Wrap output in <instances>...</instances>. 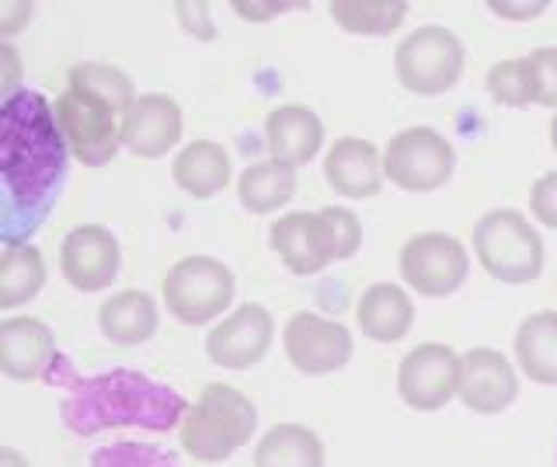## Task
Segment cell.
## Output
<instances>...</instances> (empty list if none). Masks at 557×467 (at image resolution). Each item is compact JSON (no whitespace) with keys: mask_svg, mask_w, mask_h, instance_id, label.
Wrapping results in <instances>:
<instances>
[{"mask_svg":"<svg viewBox=\"0 0 557 467\" xmlns=\"http://www.w3.org/2000/svg\"><path fill=\"white\" fill-rule=\"evenodd\" d=\"M0 467H28V460L17 454V450L4 446V450H0Z\"/></svg>","mask_w":557,"mask_h":467,"instance_id":"cell-37","label":"cell"},{"mask_svg":"<svg viewBox=\"0 0 557 467\" xmlns=\"http://www.w3.org/2000/svg\"><path fill=\"white\" fill-rule=\"evenodd\" d=\"M400 402L414 411H440L460 394V356L443 342H425L400 359L397 370Z\"/></svg>","mask_w":557,"mask_h":467,"instance_id":"cell-9","label":"cell"},{"mask_svg":"<svg viewBox=\"0 0 557 467\" xmlns=\"http://www.w3.org/2000/svg\"><path fill=\"white\" fill-rule=\"evenodd\" d=\"M519 394L516 367L495 349H470L460 356V402L474 415H498Z\"/></svg>","mask_w":557,"mask_h":467,"instance_id":"cell-14","label":"cell"},{"mask_svg":"<svg viewBox=\"0 0 557 467\" xmlns=\"http://www.w3.org/2000/svg\"><path fill=\"white\" fill-rule=\"evenodd\" d=\"M255 467H324V443L300 422L272 426L255 446Z\"/></svg>","mask_w":557,"mask_h":467,"instance_id":"cell-23","label":"cell"},{"mask_svg":"<svg viewBox=\"0 0 557 467\" xmlns=\"http://www.w3.org/2000/svg\"><path fill=\"white\" fill-rule=\"evenodd\" d=\"M178 14H185L182 25H185L188 32H196V39H213V32L202 28L206 14H209V8H206V4H178Z\"/></svg>","mask_w":557,"mask_h":467,"instance_id":"cell-36","label":"cell"},{"mask_svg":"<svg viewBox=\"0 0 557 467\" xmlns=\"http://www.w3.org/2000/svg\"><path fill=\"white\" fill-rule=\"evenodd\" d=\"M487 95H492L498 106L505 109H527L533 106V95H530V77H527V66L519 60H502L487 71Z\"/></svg>","mask_w":557,"mask_h":467,"instance_id":"cell-28","label":"cell"},{"mask_svg":"<svg viewBox=\"0 0 557 467\" xmlns=\"http://www.w3.org/2000/svg\"><path fill=\"white\" fill-rule=\"evenodd\" d=\"M98 328L115 345H139L157 332V304L144 290H122L101 304Z\"/></svg>","mask_w":557,"mask_h":467,"instance_id":"cell-21","label":"cell"},{"mask_svg":"<svg viewBox=\"0 0 557 467\" xmlns=\"http://www.w3.org/2000/svg\"><path fill=\"white\" fill-rule=\"evenodd\" d=\"M46 286V258L35 245H11L0 255V310L35 300Z\"/></svg>","mask_w":557,"mask_h":467,"instance_id":"cell-25","label":"cell"},{"mask_svg":"<svg viewBox=\"0 0 557 467\" xmlns=\"http://www.w3.org/2000/svg\"><path fill=\"white\" fill-rule=\"evenodd\" d=\"M394 71L400 88L411 95H446L463 74V42L443 25H425L397 46Z\"/></svg>","mask_w":557,"mask_h":467,"instance_id":"cell-5","label":"cell"},{"mask_svg":"<svg viewBox=\"0 0 557 467\" xmlns=\"http://www.w3.org/2000/svg\"><path fill=\"white\" fill-rule=\"evenodd\" d=\"M453 168H457V150L429 126L400 130L383 147V179L400 193H435L453 179Z\"/></svg>","mask_w":557,"mask_h":467,"instance_id":"cell-6","label":"cell"},{"mask_svg":"<svg viewBox=\"0 0 557 467\" xmlns=\"http://www.w3.org/2000/svg\"><path fill=\"white\" fill-rule=\"evenodd\" d=\"M327 11L335 25L352 36H391L394 28L405 25L408 4L400 0H335Z\"/></svg>","mask_w":557,"mask_h":467,"instance_id":"cell-26","label":"cell"},{"mask_svg":"<svg viewBox=\"0 0 557 467\" xmlns=\"http://www.w3.org/2000/svg\"><path fill=\"white\" fill-rule=\"evenodd\" d=\"M530 213L544 223V228L557 231V171H547L544 179L533 185L530 193Z\"/></svg>","mask_w":557,"mask_h":467,"instance_id":"cell-31","label":"cell"},{"mask_svg":"<svg viewBox=\"0 0 557 467\" xmlns=\"http://www.w3.org/2000/svg\"><path fill=\"white\" fill-rule=\"evenodd\" d=\"M182 140V109L171 95H139L122 115V147L144 161L164 158Z\"/></svg>","mask_w":557,"mask_h":467,"instance_id":"cell-15","label":"cell"},{"mask_svg":"<svg viewBox=\"0 0 557 467\" xmlns=\"http://www.w3.org/2000/svg\"><path fill=\"white\" fill-rule=\"evenodd\" d=\"M122 266L119 237L101 228V223H81L66 237L60 248V269L63 280L81 293H101L115 283Z\"/></svg>","mask_w":557,"mask_h":467,"instance_id":"cell-11","label":"cell"},{"mask_svg":"<svg viewBox=\"0 0 557 467\" xmlns=\"http://www.w3.org/2000/svg\"><path fill=\"white\" fill-rule=\"evenodd\" d=\"M70 147L46 95L22 88L0 106V241L28 245L66 182Z\"/></svg>","mask_w":557,"mask_h":467,"instance_id":"cell-1","label":"cell"},{"mask_svg":"<svg viewBox=\"0 0 557 467\" xmlns=\"http://www.w3.org/2000/svg\"><path fill=\"white\" fill-rule=\"evenodd\" d=\"M324 220H327V231H331V241H335V258L345 262V258H352L362 245V223L352 210H345V206H324Z\"/></svg>","mask_w":557,"mask_h":467,"instance_id":"cell-30","label":"cell"},{"mask_svg":"<svg viewBox=\"0 0 557 467\" xmlns=\"http://www.w3.org/2000/svg\"><path fill=\"white\" fill-rule=\"evenodd\" d=\"M289 4H244V0H237L234 4V11L240 14L244 22H272V19H278Z\"/></svg>","mask_w":557,"mask_h":467,"instance_id":"cell-35","label":"cell"},{"mask_svg":"<svg viewBox=\"0 0 557 467\" xmlns=\"http://www.w3.org/2000/svg\"><path fill=\"white\" fill-rule=\"evenodd\" d=\"M296 196V168L283 161H258L240 171L237 199L248 213H275Z\"/></svg>","mask_w":557,"mask_h":467,"instance_id":"cell-24","label":"cell"},{"mask_svg":"<svg viewBox=\"0 0 557 467\" xmlns=\"http://www.w3.org/2000/svg\"><path fill=\"white\" fill-rule=\"evenodd\" d=\"M70 88L104 101V106L115 109L119 115H126L139 98L129 74H122L112 63H77L74 71H70Z\"/></svg>","mask_w":557,"mask_h":467,"instance_id":"cell-27","label":"cell"},{"mask_svg":"<svg viewBox=\"0 0 557 467\" xmlns=\"http://www.w3.org/2000/svg\"><path fill=\"white\" fill-rule=\"evenodd\" d=\"M487 8H492L495 14H502V19H509V22H533L547 11L544 0H533V4H509V0H502L498 4V0H492Z\"/></svg>","mask_w":557,"mask_h":467,"instance_id":"cell-34","label":"cell"},{"mask_svg":"<svg viewBox=\"0 0 557 467\" xmlns=\"http://www.w3.org/2000/svg\"><path fill=\"white\" fill-rule=\"evenodd\" d=\"M481 269L498 283L522 286L544 272V241L519 210H492L474 228Z\"/></svg>","mask_w":557,"mask_h":467,"instance_id":"cell-3","label":"cell"},{"mask_svg":"<svg viewBox=\"0 0 557 467\" xmlns=\"http://www.w3.org/2000/svg\"><path fill=\"white\" fill-rule=\"evenodd\" d=\"M234 272L213 255H188L161 280L164 304L182 324H209L234 304Z\"/></svg>","mask_w":557,"mask_h":467,"instance_id":"cell-4","label":"cell"},{"mask_svg":"<svg viewBox=\"0 0 557 467\" xmlns=\"http://www.w3.org/2000/svg\"><path fill=\"white\" fill-rule=\"evenodd\" d=\"M283 349L286 359L307 377H324L342 370L352 356V332L345 324L331 321L313 310L293 315L283 328Z\"/></svg>","mask_w":557,"mask_h":467,"instance_id":"cell-10","label":"cell"},{"mask_svg":"<svg viewBox=\"0 0 557 467\" xmlns=\"http://www.w3.org/2000/svg\"><path fill=\"white\" fill-rule=\"evenodd\" d=\"M522 66H527V77H530L533 106L557 112V46L533 49L530 57H522Z\"/></svg>","mask_w":557,"mask_h":467,"instance_id":"cell-29","label":"cell"},{"mask_svg":"<svg viewBox=\"0 0 557 467\" xmlns=\"http://www.w3.org/2000/svg\"><path fill=\"white\" fill-rule=\"evenodd\" d=\"M550 147L557 150V112H554V119H550Z\"/></svg>","mask_w":557,"mask_h":467,"instance_id":"cell-38","label":"cell"},{"mask_svg":"<svg viewBox=\"0 0 557 467\" xmlns=\"http://www.w3.org/2000/svg\"><path fill=\"white\" fill-rule=\"evenodd\" d=\"M356 324L373 342H400L414 324V304L408 290L394 283H373L356 304Z\"/></svg>","mask_w":557,"mask_h":467,"instance_id":"cell-20","label":"cell"},{"mask_svg":"<svg viewBox=\"0 0 557 467\" xmlns=\"http://www.w3.org/2000/svg\"><path fill=\"white\" fill-rule=\"evenodd\" d=\"M57 353L49 324L39 318L0 321V370L11 380H39Z\"/></svg>","mask_w":557,"mask_h":467,"instance_id":"cell-17","label":"cell"},{"mask_svg":"<svg viewBox=\"0 0 557 467\" xmlns=\"http://www.w3.org/2000/svg\"><path fill=\"white\" fill-rule=\"evenodd\" d=\"M269 245L283 258L293 275H318L335 258V241H331L324 213H283L269 228Z\"/></svg>","mask_w":557,"mask_h":467,"instance_id":"cell-13","label":"cell"},{"mask_svg":"<svg viewBox=\"0 0 557 467\" xmlns=\"http://www.w3.org/2000/svg\"><path fill=\"white\" fill-rule=\"evenodd\" d=\"M231 153L216 140H191L171 164L174 185L191 199H213L216 193H223L231 185Z\"/></svg>","mask_w":557,"mask_h":467,"instance_id":"cell-19","label":"cell"},{"mask_svg":"<svg viewBox=\"0 0 557 467\" xmlns=\"http://www.w3.org/2000/svg\"><path fill=\"white\" fill-rule=\"evenodd\" d=\"M275 339V321L261 304H244L234 315H226L213 332L206 335L209 362L223 370H248L265 359Z\"/></svg>","mask_w":557,"mask_h":467,"instance_id":"cell-12","label":"cell"},{"mask_svg":"<svg viewBox=\"0 0 557 467\" xmlns=\"http://www.w3.org/2000/svg\"><path fill=\"white\" fill-rule=\"evenodd\" d=\"M52 115H57V126L74 161L84 168H104L115 161L122 147V119L115 109L84 91L66 88L52 106Z\"/></svg>","mask_w":557,"mask_h":467,"instance_id":"cell-7","label":"cell"},{"mask_svg":"<svg viewBox=\"0 0 557 467\" xmlns=\"http://www.w3.org/2000/svg\"><path fill=\"white\" fill-rule=\"evenodd\" d=\"M0 60H4V71H0V74H4V81H0V95H4V101L8 98H14L17 91H22V88H17V84H22V63H17V53H14V46H0Z\"/></svg>","mask_w":557,"mask_h":467,"instance_id":"cell-33","label":"cell"},{"mask_svg":"<svg viewBox=\"0 0 557 467\" xmlns=\"http://www.w3.org/2000/svg\"><path fill=\"white\" fill-rule=\"evenodd\" d=\"M265 144L272 161L304 168L324 147V126L307 106H278L265 119Z\"/></svg>","mask_w":557,"mask_h":467,"instance_id":"cell-18","label":"cell"},{"mask_svg":"<svg viewBox=\"0 0 557 467\" xmlns=\"http://www.w3.org/2000/svg\"><path fill=\"white\" fill-rule=\"evenodd\" d=\"M470 272V255L463 241L443 231H425L405 241L400 248V275L418 297H449Z\"/></svg>","mask_w":557,"mask_h":467,"instance_id":"cell-8","label":"cell"},{"mask_svg":"<svg viewBox=\"0 0 557 467\" xmlns=\"http://www.w3.org/2000/svg\"><path fill=\"white\" fill-rule=\"evenodd\" d=\"M35 8L25 4V0H8V4H0V36L11 39L14 32H22L28 22H32Z\"/></svg>","mask_w":557,"mask_h":467,"instance_id":"cell-32","label":"cell"},{"mask_svg":"<svg viewBox=\"0 0 557 467\" xmlns=\"http://www.w3.org/2000/svg\"><path fill=\"white\" fill-rule=\"evenodd\" d=\"M324 179L345 199H373L383 188V153L359 136H342L324 158Z\"/></svg>","mask_w":557,"mask_h":467,"instance_id":"cell-16","label":"cell"},{"mask_svg":"<svg viewBox=\"0 0 557 467\" xmlns=\"http://www.w3.org/2000/svg\"><path fill=\"white\" fill-rule=\"evenodd\" d=\"M516 362L533 384L557 388V310H536L519 324Z\"/></svg>","mask_w":557,"mask_h":467,"instance_id":"cell-22","label":"cell"},{"mask_svg":"<svg viewBox=\"0 0 557 467\" xmlns=\"http://www.w3.org/2000/svg\"><path fill=\"white\" fill-rule=\"evenodd\" d=\"M258 426V408L244 391L231 384H209L199 402L185 411L178 440L188 457L216 464L248 446Z\"/></svg>","mask_w":557,"mask_h":467,"instance_id":"cell-2","label":"cell"}]
</instances>
